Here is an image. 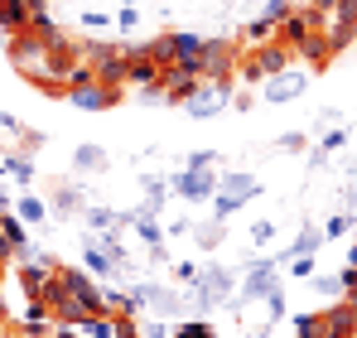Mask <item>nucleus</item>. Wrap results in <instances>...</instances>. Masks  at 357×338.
Here are the masks:
<instances>
[{"instance_id": "nucleus-1", "label": "nucleus", "mask_w": 357, "mask_h": 338, "mask_svg": "<svg viewBox=\"0 0 357 338\" xmlns=\"http://www.w3.org/2000/svg\"><path fill=\"white\" fill-rule=\"evenodd\" d=\"M188 300H193V314H213L218 304L237 300V276L222 271V266H203L198 281H193V290H188Z\"/></svg>"}, {"instance_id": "nucleus-2", "label": "nucleus", "mask_w": 357, "mask_h": 338, "mask_svg": "<svg viewBox=\"0 0 357 338\" xmlns=\"http://www.w3.org/2000/svg\"><path fill=\"white\" fill-rule=\"evenodd\" d=\"M285 63H290V49H285L280 39H266V44H256L251 54L237 58V78H246V82H266V78L285 73Z\"/></svg>"}, {"instance_id": "nucleus-3", "label": "nucleus", "mask_w": 357, "mask_h": 338, "mask_svg": "<svg viewBox=\"0 0 357 338\" xmlns=\"http://www.w3.org/2000/svg\"><path fill=\"white\" fill-rule=\"evenodd\" d=\"M82 58H87V78H97L107 87H126V49H116V44H82Z\"/></svg>"}, {"instance_id": "nucleus-4", "label": "nucleus", "mask_w": 357, "mask_h": 338, "mask_svg": "<svg viewBox=\"0 0 357 338\" xmlns=\"http://www.w3.org/2000/svg\"><path fill=\"white\" fill-rule=\"evenodd\" d=\"M63 102L77 107V112H107V107L121 102V87H107V82H97V78H82V82H73V87L63 92Z\"/></svg>"}, {"instance_id": "nucleus-5", "label": "nucleus", "mask_w": 357, "mask_h": 338, "mask_svg": "<svg viewBox=\"0 0 357 338\" xmlns=\"http://www.w3.org/2000/svg\"><path fill=\"white\" fill-rule=\"evenodd\" d=\"M165 184H169V193L188 198V203H213V193H218V174L213 169H178Z\"/></svg>"}, {"instance_id": "nucleus-6", "label": "nucleus", "mask_w": 357, "mask_h": 338, "mask_svg": "<svg viewBox=\"0 0 357 338\" xmlns=\"http://www.w3.org/2000/svg\"><path fill=\"white\" fill-rule=\"evenodd\" d=\"M222 107H232V82H218V78H198L193 97L183 102L188 116H218Z\"/></svg>"}, {"instance_id": "nucleus-7", "label": "nucleus", "mask_w": 357, "mask_h": 338, "mask_svg": "<svg viewBox=\"0 0 357 338\" xmlns=\"http://www.w3.org/2000/svg\"><path fill=\"white\" fill-rule=\"evenodd\" d=\"M59 281L68 285V295L82 304V309H92V314H107V290L92 281L87 271H73V266H59Z\"/></svg>"}, {"instance_id": "nucleus-8", "label": "nucleus", "mask_w": 357, "mask_h": 338, "mask_svg": "<svg viewBox=\"0 0 357 338\" xmlns=\"http://www.w3.org/2000/svg\"><path fill=\"white\" fill-rule=\"evenodd\" d=\"M271 290H280V261H251V271L237 285V295L251 304V300H266Z\"/></svg>"}, {"instance_id": "nucleus-9", "label": "nucleus", "mask_w": 357, "mask_h": 338, "mask_svg": "<svg viewBox=\"0 0 357 338\" xmlns=\"http://www.w3.org/2000/svg\"><path fill=\"white\" fill-rule=\"evenodd\" d=\"M140 290H145V304H155L160 319H169V314H193V300L178 295V290H165V285H155V281H145Z\"/></svg>"}, {"instance_id": "nucleus-10", "label": "nucleus", "mask_w": 357, "mask_h": 338, "mask_svg": "<svg viewBox=\"0 0 357 338\" xmlns=\"http://www.w3.org/2000/svg\"><path fill=\"white\" fill-rule=\"evenodd\" d=\"M304 87H309V78H304V73H275V78H266V102H271V107L295 102Z\"/></svg>"}, {"instance_id": "nucleus-11", "label": "nucleus", "mask_w": 357, "mask_h": 338, "mask_svg": "<svg viewBox=\"0 0 357 338\" xmlns=\"http://www.w3.org/2000/svg\"><path fill=\"white\" fill-rule=\"evenodd\" d=\"M218 193H232V198L246 203V198H256V193H261V179H256V174H246V169H232V174H222V179H218Z\"/></svg>"}, {"instance_id": "nucleus-12", "label": "nucleus", "mask_w": 357, "mask_h": 338, "mask_svg": "<svg viewBox=\"0 0 357 338\" xmlns=\"http://www.w3.org/2000/svg\"><path fill=\"white\" fill-rule=\"evenodd\" d=\"M29 24H34V15H29L24 0H0V34H5V39L20 34V29H29Z\"/></svg>"}, {"instance_id": "nucleus-13", "label": "nucleus", "mask_w": 357, "mask_h": 338, "mask_svg": "<svg viewBox=\"0 0 357 338\" xmlns=\"http://www.w3.org/2000/svg\"><path fill=\"white\" fill-rule=\"evenodd\" d=\"M82 271H87V276H97V281H112L121 266H112V256L97 247V237H87V247H82Z\"/></svg>"}, {"instance_id": "nucleus-14", "label": "nucleus", "mask_w": 357, "mask_h": 338, "mask_svg": "<svg viewBox=\"0 0 357 338\" xmlns=\"http://www.w3.org/2000/svg\"><path fill=\"white\" fill-rule=\"evenodd\" d=\"M290 54H304L314 68H328V58H333V49H328V39H324V29H309L304 39H299Z\"/></svg>"}, {"instance_id": "nucleus-15", "label": "nucleus", "mask_w": 357, "mask_h": 338, "mask_svg": "<svg viewBox=\"0 0 357 338\" xmlns=\"http://www.w3.org/2000/svg\"><path fill=\"white\" fill-rule=\"evenodd\" d=\"M160 63H150V58H126V87H155L160 82Z\"/></svg>"}, {"instance_id": "nucleus-16", "label": "nucleus", "mask_w": 357, "mask_h": 338, "mask_svg": "<svg viewBox=\"0 0 357 338\" xmlns=\"http://www.w3.org/2000/svg\"><path fill=\"white\" fill-rule=\"evenodd\" d=\"M73 165L82 169V174H102L112 160H107V150H102V145H77V150H73Z\"/></svg>"}, {"instance_id": "nucleus-17", "label": "nucleus", "mask_w": 357, "mask_h": 338, "mask_svg": "<svg viewBox=\"0 0 357 338\" xmlns=\"http://www.w3.org/2000/svg\"><path fill=\"white\" fill-rule=\"evenodd\" d=\"M0 169H5L20 189H29V184H34V160H29L24 150H20V155H5V165H0Z\"/></svg>"}, {"instance_id": "nucleus-18", "label": "nucleus", "mask_w": 357, "mask_h": 338, "mask_svg": "<svg viewBox=\"0 0 357 338\" xmlns=\"http://www.w3.org/2000/svg\"><path fill=\"white\" fill-rule=\"evenodd\" d=\"M324 247V227L319 223H304V232L295 237V247H290V256H314Z\"/></svg>"}, {"instance_id": "nucleus-19", "label": "nucleus", "mask_w": 357, "mask_h": 338, "mask_svg": "<svg viewBox=\"0 0 357 338\" xmlns=\"http://www.w3.org/2000/svg\"><path fill=\"white\" fill-rule=\"evenodd\" d=\"M15 208H20V223H44V218H49V203L34 198V193H20Z\"/></svg>"}, {"instance_id": "nucleus-20", "label": "nucleus", "mask_w": 357, "mask_h": 338, "mask_svg": "<svg viewBox=\"0 0 357 338\" xmlns=\"http://www.w3.org/2000/svg\"><path fill=\"white\" fill-rule=\"evenodd\" d=\"M54 208H59L63 218H68V213H77V208H87V198H82V189H77V184H63L59 193H54Z\"/></svg>"}, {"instance_id": "nucleus-21", "label": "nucleus", "mask_w": 357, "mask_h": 338, "mask_svg": "<svg viewBox=\"0 0 357 338\" xmlns=\"http://www.w3.org/2000/svg\"><path fill=\"white\" fill-rule=\"evenodd\" d=\"M271 34H275V24H266L261 15H256L251 24H241V44H266Z\"/></svg>"}, {"instance_id": "nucleus-22", "label": "nucleus", "mask_w": 357, "mask_h": 338, "mask_svg": "<svg viewBox=\"0 0 357 338\" xmlns=\"http://www.w3.org/2000/svg\"><path fill=\"white\" fill-rule=\"evenodd\" d=\"M87 227H92V237H102V232H112V227H121V223H116L112 208H87Z\"/></svg>"}, {"instance_id": "nucleus-23", "label": "nucleus", "mask_w": 357, "mask_h": 338, "mask_svg": "<svg viewBox=\"0 0 357 338\" xmlns=\"http://www.w3.org/2000/svg\"><path fill=\"white\" fill-rule=\"evenodd\" d=\"M237 208H246L241 198H232V193H213V223H227Z\"/></svg>"}, {"instance_id": "nucleus-24", "label": "nucleus", "mask_w": 357, "mask_h": 338, "mask_svg": "<svg viewBox=\"0 0 357 338\" xmlns=\"http://www.w3.org/2000/svg\"><path fill=\"white\" fill-rule=\"evenodd\" d=\"M324 334V314H295V338H319Z\"/></svg>"}, {"instance_id": "nucleus-25", "label": "nucleus", "mask_w": 357, "mask_h": 338, "mask_svg": "<svg viewBox=\"0 0 357 338\" xmlns=\"http://www.w3.org/2000/svg\"><path fill=\"white\" fill-rule=\"evenodd\" d=\"M112 338H140V319L135 314H112Z\"/></svg>"}, {"instance_id": "nucleus-26", "label": "nucleus", "mask_w": 357, "mask_h": 338, "mask_svg": "<svg viewBox=\"0 0 357 338\" xmlns=\"http://www.w3.org/2000/svg\"><path fill=\"white\" fill-rule=\"evenodd\" d=\"M174 338H218V334H213L208 319H183V324L174 329Z\"/></svg>"}, {"instance_id": "nucleus-27", "label": "nucleus", "mask_w": 357, "mask_h": 338, "mask_svg": "<svg viewBox=\"0 0 357 338\" xmlns=\"http://www.w3.org/2000/svg\"><path fill=\"white\" fill-rule=\"evenodd\" d=\"M82 334L87 338H112V314H92V319L82 324Z\"/></svg>"}, {"instance_id": "nucleus-28", "label": "nucleus", "mask_w": 357, "mask_h": 338, "mask_svg": "<svg viewBox=\"0 0 357 338\" xmlns=\"http://www.w3.org/2000/svg\"><path fill=\"white\" fill-rule=\"evenodd\" d=\"M343 232H353V213H338V218H328V223H324V242H333V237H343Z\"/></svg>"}, {"instance_id": "nucleus-29", "label": "nucleus", "mask_w": 357, "mask_h": 338, "mask_svg": "<svg viewBox=\"0 0 357 338\" xmlns=\"http://www.w3.org/2000/svg\"><path fill=\"white\" fill-rule=\"evenodd\" d=\"M285 15H290V0H271V5L261 10V20H266V24H275V29H280V20H285Z\"/></svg>"}, {"instance_id": "nucleus-30", "label": "nucleus", "mask_w": 357, "mask_h": 338, "mask_svg": "<svg viewBox=\"0 0 357 338\" xmlns=\"http://www.w3.org/2000/svg\"><path fill=\"white\" fill-rule=\"evenodd\" d=\"M135 24H140V10H135V5L126 0V5H121V10H116V29H126V34H130Z\"/></svg>"}, {"instance_id": "nucleus-31", "label": "nucleus", "mask_w": 357, "mask_h": 338, "mask_svg": "<svg viewBox=\"0 0 357 338\" xmlns=\"http://www.w3.org/2000/svg\"><path fill=\"white\" fill-rule=\"evenodd\" d=\"M193 237H198V247H218V242H222V223H213V227H193Z\"/></svg>"}, {"instance_id": "nucleus-32", "label": "nucleus", "mask_w": 357, "mask_h": 338, "mask_svg": "<svg viewBox=\"0 0 357 338\" xmlns=\"http://www.w3.org/2000/svg\"><path fill=\"white\" fill-rule=\"evenodd\" d=\"M169 271H174V281H183V285H193V281H198V266H193V261H174Z\"/></svg>"}, {"instance_id": "nucleus-33", "label": "nucleus", "mask_w": 357, "mask_h": 338, "mask_svg": "<svg viewBox=\"0 0 357 338\" xmlns=\"http://www.w3.org/2000/svg\"><path fill=\"white\" fill-rule=\"evenodd\" d=\"M348 145V126H333L328 135H324V150H343Z\"/></svg>"}, {"instance_id": "nucleus-34", "label": "nucleus", "mask_w": 357, "mask_h": 338, "mask_svg": "<svg viewBox=\"0 0 357 338\" xmlns=\"http://www.w3.org/2000/svg\"><path fill=\"white\" fill-rule=\"evenodd\" d=\"M251 242H256V247L275 242V223H256V227H251Z\"/></svg>"}, {"instance_id": "nucleus-35", "label": "nucleus", "mask_w": 357, "mask_h": 338, "mask_svg": "<svg viewBox=\"0 0 357 338\" xmlns=\"http://www.w3.org/2000/svg\"><path fill=\"white\" fill-rule=\"evenodd\" d=\"M213 165H218L213 150H193V155H188V169H213Z\"/></svg>"}, {"instance_id": "nucleus-36", "label": "nucleus", "mask_w": 357, "mask_h": 338, "mask_svg": "<svg viewBox=\"0 0 357 338\" xmlns=\"http://www.w3.org/2000/svg\"><path fill=\"white\" fill-rule=\"evenodd\" d=\"M107 24H112V20H107V15H97V10H87V15H82V29H87V34H92V29H107Z\"/></svg>"}, {"instance_id": "nucleus-37", "label": "nucleus", "mask_w": 357, "mask_h": 338, "mask_svg": "<svg viewBox=\"0 0 357 338\" xmlns=\"http://www.w3.org/2000/svg\"><path fill=\"white\" fill-rule=\"evenodd\" d=\"M290 276H314V256H295L290 261Z\"/></svg>"}, {"instance_id": "nucleus-38", "label": "nucleus", "mask_w": 357, "mask_h": 338, "mask_svg": "<svg viewBox=\"0 0 357 338\" xmlns=\"http://www.w3.org/2000/svg\"><path fill=\"white\" fill-rule=\"evenodd\" d=\"M140 338H169V329L160 319H150V324H140Z\"/></svg>"}, {"instance_id": "nucleus-39", "label": "nucleus", "mask_w": 357, "mask_h": 338, "mask_svg": "<svg viewBox=\"0 0 357 338\" xmlns=\"http://www.w3.org/2000/svg\"><path fill=\"white\" fill-rule=\"evenodd\" d=\"M275 145H280V150H304V145H309V140H304V135H280V140H275Z\"/></svg>"}, {"instance_id": "nucleus-40", "label": "nucleus", "mask_w": 357, "mask_h": 338, "mask_svg": "<svg viewBox=\"0 0 357 338\" xmlns=\"http://www.w3.org/2000/svg\"><path fill=\"white\" fill-rule=\"evenodd\" d=\"M319 165H328V150H324V145H314V150H309V169H319Z\"/></svg>"}, {"instance_id": "nucleus-41", "label": "nucleus", "mask_w": 357, "mask_h": 338, "mask_svg": "<svg viewBox=\"0 0 357 338\" xmlns=\"http://www.w3.org/2000/svg\"><path fill=\"white\" fill-rule=\"evenodd\" d=\"M29 5V15H49V0H24Z\"/></svg>"}, {"instance_id": "nucleus-42", "label": "nucleus", "mask_w": 357, "mask_h": 338, "mask_svg": "<svg viewBox=\"0 0 357 338\" xmlns=\"http://www.w3.org/2000/svg\"><path fill=\"white\" fill-rule=\"evenodd\" d=\"M348 266H353V271H357V242H353V251H348Z\"/></svg>"}, {"instance_id": "nucleus-43", "label": "nucleus", "mask_w": 357, "mask_h": 338, "mask_svg": "<svg viewBox=\"0 0 357 338\" xmlns=\"http://www.w3.org/2000/svg\"><path fill=\"white\" fill-rule=\"evenodd\" d=\"M348 174H353V179H357V155H353V165H348Z\"/></svg>"}]
</instances>
